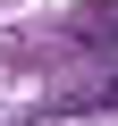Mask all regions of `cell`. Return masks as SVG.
Instances as JSON below:
<instances>
[{"label": "cell", "mask_w": 118, "mask_h": 126, "mask_svg": "<svg viewBox=\"0 0 118 126\" xmlns=\"http://www.w3.org/2000/svg\"><path fill=\"white\" fill-rule=\"evenodd\" d=\"M110 101H118V84H110Z\"/></svg>", "instance_id": "6da1fadb"}]
</instances>
